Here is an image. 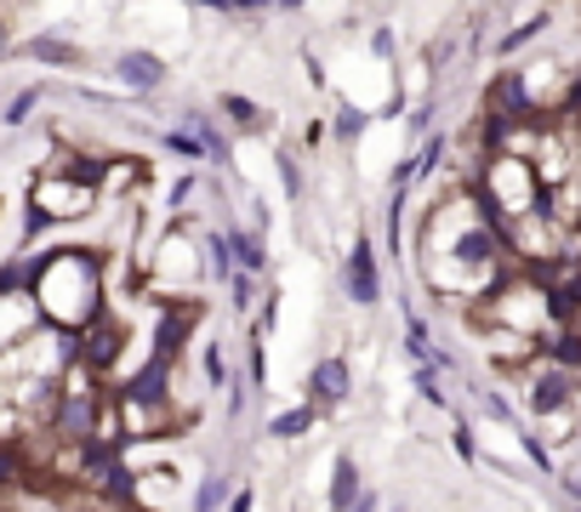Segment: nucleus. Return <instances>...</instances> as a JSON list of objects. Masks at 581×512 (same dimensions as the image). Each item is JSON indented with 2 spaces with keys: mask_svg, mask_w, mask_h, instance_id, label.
Here are the masks:
<instances>
[{
  "mask_svg": "<svg viewBox=\"0 0 581 512\" xmlns=\"http://www.w3.org/2000/svg\"><path fill=\"white\" fill-rule=\"evenodd\" d=\"M29 302L46 330L81 337L109 314V251L104 245H46L29 256Z\"/></svg>",
  "mask_w": 581,
  "mask_h": 512,
  "instance_id": "nucleus-1",
  "label": "nucleus"
},
{
  "mask_svg": "<svg viewBox=\"0 0 581 512\" xmlns=\"http://www.w3.org/2000/svg\"><path fill=\"white\" fill-rule=\"evenodd\" d=\"M468 319L479 330H513V337H530V342H542V348L559 342V302H553V291L542 285L536 273L501 279L485 302L468 307Z\"/></svg>",
  "mask_w": 581,
  "mask_h": 512,
  "instance_id": "nucleus-2",
  "label": "nucleus"
},
{
  "mask_svg": "<svg viewBox=\"0 0 581 512\" xmlns=\"http://www.w3.org/2000/svg\"><path fill=\"white\" fill-rule=\"evenodd\" d=\"M479 205L491 211L496 228H513L524 217H536L547 211V188H542V176L530 160H513V154H491L485 166H479V183H473Z\"/></svg>",
  "mask_w": 581,
  "mask_h": 512,
  "instance_id": "nucleus-3",
  "label": "nucleus"
},
{
  "mask_svg": "<svg viewBox=\"0 0 581 512\" xmlns=\"http://www.w3.org/2000/svg\"><path fill=\"white\" fill-rule=\"evenodd\" d=\"M199 285H206V251L177 222L171 234L155 240V256H143V291L166 302H194Z\"/></svg>",
  "mask_w": 581,
  "mask_h": 512,
  "instance_id": "nucleus-4",
  "label": "nucleus"
},
{
  "mask_svg": "<svg viewBox=\"0 0 581 512\" xmlns=\"http://www.w3.org/2000/svg\"><path fill=\"white\" fill-rule=\"evenodd\" d=\"M29 211H40L46 222H86L104 211V194H97L92 183H81V176H52V171H35L29 176Z\"/></svg>",
  "mask_w": 581,
  "mask_h": 512,
  "instance_id": "nucleus-5",
  "label": "nucleus"
},
{
  "mask_svg": "<svg viewBox=\"0 0 581 512\" xmlns=\"http://www.w3.org/2000/svg\"><path fill=\"white\" fill-rule=\"evenodd\" d=\"M342 296L360 307V314H371V307L383 302V256H376L371 234H353V245L342 256Z\"/></svg>",
  "mask_w": 581,
  "mask_h": 512,
  "instance_id": "nucleus-6",
  "label": "nucleus"
},
{
  "mask_svg": "<svg viewBox=\"0 0 581 512\" xmlns=\"http://www.w3.org/2000/svg\"><path fill=\"white\" fill-rule=\"evenodd\" d=\"M109 74H114V86L125 97H155L171 81V63L160 58V51H148V46H125V51H114Z\"/></svg>",
  "mask_w": 581,
  "mask_h": 512,
  "instance_id": "nucleus-7",
  "label": "nucleus"
},
{
  "mask_svg": "<svg viewBox=\"0 0 581 512\" xmlns=\"http://www.w3.org/2000/svg\"><path fill=\"white\" fill-rule=\"evenodd\" d=\"M302 393H308V404L319 410H342L348 404V393H353V370H348V358L342 353H325V358H314L308 365V376H302Z\"/></svg>",
  "mask_w": 581,
  "mask_h": 512,
  "instance_id": "nucleus-8",
  "label": "nucleus"
},
{
  "mask_svg": "<svg viewBox=\"0 0 581 512\" xmlns=\"http://www.w3.org/2000/svg\"><path fill=\"white\" fill-rule=\"evenodd\" d=\"M35 330H40V314H35L29 291H0V358L17 353Z\"/></svg>",
  "mask_w": 581,
  "mask_h": 512,
  "instance_id": "nucleus-9",
  "label": "nucleus"
},
{
  "mask_svg": "<svg viewBox=\"0 0 581 512\" xmlns=\"http://www.w3.org/2000/svg\"><path fill=\"white\" fill-rule=\"evenodd\" d=\"M12 58H29V63H46V69H86V46L81 40H69V35H29V40H17Z\"/></svg>",
  "mask_w": 581,
  "mask_h": 512,
  "instance_id": "nucleus-10",
  "label": "nucleus"
},
{
  "mask_svg": "<svg viewBox=\"0 0 581 512\" xmlns=\"http://www.w3.org/2000/svg\"><path fill=\"white\" fill-rule=\"evenodd\" d=\"M217 114L229 120L240 137H268V132H274V114L263 109V102L240 97V92H217Z\"/></svg>",
  "mask_w": 581,
  "mask_h": 512,
  "instance_id": "nucleus-11",
  "label": "nucleus"
},
{
  "mask_svg": "<svg viewBox=\"0 0 581 512\" xmlns=\"http://www.w3.org/2000/svg\"><path fill=\"white\" fill-rule=\"evenodd\" d=\"M183 132L206 148V160H222V166H234V143H229V132L217 125V114H206V109H183Z\"/></svg>",
  "mask_w": 581,
  "mask_h": 512,
  "instance_id": "nucleus-12",
  "label": "nucleus"
},
{
  "mask_svg": "<svg viewBox=\"0 0 581 512\" xmlns=\"http://www.w3.org/2000/svg\"><path fill=\"white\" fill-rule=\"evenodd\" d=\"M222 234H229V251H234V273H245V279L268 273V240L263 234H251L245 222H229Z\"/></svg>",
  "mask_w": 581,
  "mask_h": 512,
  "instance_id": "nucleus-13",
  "label": "nucleus"
},
{
  "mask_svg": "<svg viewBox=\"0 0 581 512\" xmlns=\"http://www.w3.org/2000/svg\"><path fill=\"white\" fill-rule=\"evenodd\" d=\"M365 496V478H360V461H353L348 450H337L331 461V490H325V501H331V512H353V501Z\"/></svg>",
  "mask_w": 581,
  "mask_h": 512,
  "instance_id": "nucleus-14",
  "label": "nucleus"
},
{
  "mask_svg": "<svg viewBox=\"0 0 581 512\" xmlns=\"http://www.w3.org/2000/svg\"><path fill=\"white\" fill-rule=\"evenodd\" d=\"M319 427V410L302 399L296 410H280V416H274L268 427H263V439H280V444H291V439H308V432Z\"/></svg>",
  "mask_w": 581,
  "mask_h": 512,
  "instance_id": "nucleus-15",
  "label": "nucleus"
},
{
  "mask_svg": "<svg viewBox=\"0 0 581 512\" xmlns=\"http://www.w3.org/2000/svg\"><path fill=\"white\" fill-rule=\"evenodd\" d=\"M199 251H206V285H222V291H229V279H234V251H229V234H222V228L199 234Z\"/></svg>",
  "mask_w": 581,
  "mask_h": 512,
  "instance_id": "nucleus-16",
  "label": "nucleus"
},
{
  "mask_svg": "<svg viewBox=\"0 0 581 512\" xmlns=\"http://www.w3.org/2000/svg\"><path fill=\"white\" fill-rule=\"evenodd\" d=\"M234 490H240V478L234 473H206L194 484V512H229V501H234Z\"/></svg>",
  "mask_w": 581,
  "mask_h": 512,
  "instance_id": "nucleus-17",
  "label": "nucleus"
},
{
  "mask_svg": "<svg viewBox=\"0 0 581 512\" xmlns=\"http://www.w3.org/2000/svg\"><path fill=\"white\" fill-rule=\"evenodd\" d=\"M274 171H280L286 199L302 205V194H308V176H302V154H296V148H280V154H274Z\"/></svg>",
  "mask_w": 581,
  "mask_h": 512,
  "instance_id": "nucleus-18",
  "label": "nucleus"
},
{
  "mask_svg": "<svg viewBox=\"0 0 581 512\" xmlns=\"http://www.w3.org/2000/svg\"><path fill=\"white\" fill-rule=\"evenodd\" d=\"M365 125H371V114L360 109V102H337V114H331V137L348 148V143H360L365 137Z\"/></svg>",
  "mask_w": 581,
  "mask_h": 512,
  "instance_id": "nucleus-19",
  "label": "nucleus"
},
{
  "mask_svg": "<svg viewBox=\"0 0 581 512\" xmlns=\"http://www.w3.org/2000/svg\"><path fill=\"white\" fill-rule=\"evenodd\" d=\"M547 23H553V12H536V17L513 23V29L496 40V51H501V58H508V51H519V46H530V40H542V35H547Z\"/></svg>",
  "mask_w": 581,
  "mask_h": 512,
  "instance_id": "nucleus-20",
  "label": "nucleus"
},
{
  "mask_svg": "<svg viewBox=\"0 0 581 512\" xmlns=\"http://www.w3.org/2000/svg\"><path fill=\"white\" fill-rule=\"evenodd\" d=\"M199 370H206V388H211V393H229L234 370H229V358H222V342H206V348H199Z\"/></svg>",
  "mask_w": 581,
  "mask_h": 512,
  "instance_id": "nucleus-21",
  "label": "nucleus"
},
{
  "mask_svg": "<svg viewBox=\"0 0 581 512\" xmlns=\"http://www.w3.org/2000/svg\"><path fill=\"white\" fill-rule=\"evenodd\" d=\"M40 97H46V86H23L7 109H0V125H7V132H17V125H29V114L40 109Z\"/></svg>",
  "mask_w": 581,
  "mask_h": 512,
  "instance_id": "nucleus-22",
  "label": "nucleus"
},
{
  "mask_svg": "<svg viewBox=\"0 0 581 512\" xmlns=\"http://www.w3.org/2000/svg\"><path fill=\"white\" fill-rule=\"evenodd\" d=\"M479 416H485V422H496V427H519V404H513L508 393L485 388V393H479Z\"/></svg>",
  "mask_w": 581,
  "mask_h": 512,
  "instance_id": "nucleus-23",
  "label": "nucleus"
},
{
  "mask_svg": "<svg viewBox=\"0 0 581 512\" xmlns=\"http://www.w3.org/2000/svg\"><path fill=\"white\" fill-rule=\"evenodd\" d=\"M365 46H371V58H383V63H399V29H394V23H371Z\"/></svg>",
  "mask_w": 581,
  "mask_h": 512,
  "instance_id": "nucleus-24",
  "label": "nucleus"
},
{
  "mask_svg": "<svg viewBox=\"0 0 581 512\" xmlns=\"http://www.w3.org/2000/svg\"><path fill=\"white\" fill-rule=\"evenodd\" d=\"M160 148L177 154V160H206V148H199V143L183 132V125H166V132H160Z\"/></svg>",
  "mask_w": 581,
  "mask_h": 512,
  "instance_id": "nucleus-25",
  "label": "nucleus"
},
{
  "mask_svg": "<svg viewBox=\"0 0 581 512\" xmlns=\"http://www.w3.org/2000/svg\"><path fill=\"white\" fill-rule=\"evenodd\" d=\"M229 296H234L229 307H234V314H240V319H257V279H245V273H234V279H229Z\"/></svg>",
  "mask_w": 581,
  "mask_h": 512,
  "instance_id": "nucleus-26",
  "label": "nucleus"
},
{
  "mask_svg": "<svg viewBox=\"0 0 581 512\" xmlns=\"http://www.w3.org/2000/svg\"><path fill=\"white\" fill-rule=\"evenodd\" d=\"M439 160H445V137H427V143H422V154H416V176H434V171H439Z\"/></svg>",
  "mask_w": 581,
  "mask_h": 512,
  "instance_id": "nucleus-27",
  "label": "nucleus"
},
{
  "mask_svg": "<svg viewBox=\"0 0 581 512\" xmlns=\"http://www.w3.org/2000/svg\"><path fill=\"white\" fill-rule=\"evenodd\" d=\"M450 450H457V455L468 461V467H473V461H479V444H473V427H462V422H457V427H450Z\"/></svg>",
  "mask_w": 581,
  "mask_h": 512,
  "instance_id": "nucleus-28",
  "label": "nucleus"
},
{
  "mask_svg": "<svg viewBox=\"0 0 581 512\" xmlns=\"http://www.w3.org/2000/svg\"><path fill=\"white\" fill-rule=\"evenodd\" d=\"M17 51V35H12V12H0V63Z\"/></svg>",
  "mask_w": 581,
  "mask_h": 512,
  "instance_id": "nucleus-29",
  "label": "nucleus"
},
{
  "mask_svg": "<svg viewBox=\"0 0 581 512\" xmlns=\"http://www.w3.org/2000/svg\"><path fill=\"white\" fill-rule=\"evenodd\" d=\"M251 507H257V490H251V484H240L234 501H229V512H251Z\"/></svg>",
  "mask_w": 581,
  "mask_h": 512,
  "instance_id": "nucleus-30",
  "label": "nucleus"
},
{
  "mask_svg": "<svg viewBox=\"0 0 581 512\" xmlns=\"http://www.w3.org/2000/svg\"><path fill=\"white\" fill-rule=\"evenodd\" d=\"M434 125V102H422V109H411V132H427Z\"/></svg>",
  "mask_w": 581,
  "mask_h": 512,
  "instance_id": "nucleus-31",
  "label": "nucleus"
},
{
  "mask_svg": "<svg viewBox=\"0 0 581 512\" xmlns=\"http://www.w3.org/2000/svg\"><path fill=\"white\" fill-rule=\"evenodd\" d=\"M319 143H325V125L308 120V125H302V148H319Z\"/></svg>",
  "mask_w": 581,
  "mask_h": 512,
  "instance_id": "nucleus-32",
  "label": "nucleus"
},
{
  "mask_svg": "<svg viewBox=\"0 0 581 512\" xmlns=\"http://www.w3.org/2000/svg\"><path fill=\"white\" fill-rule=\"evenodd\" d=\"M559 484H565V496L581 507V473H559Z\"/></svg>",
  "mask_w": 581,
  "mask_h": 512,
  "instance_id": "nucleus-33",
  "label": "nucleus"
},
{
  "mask_svg": "<svg viewBox=\"0 0 581 512\" xmlns=\"http://www.w3.org/2000/svg\"><path fill=\"white\" fill-rule=\"evenodd\" d=\"M353 512H383V501H376V490H371V484H365V496L353 501Z\"/></svg>",
  "mask_w": 581,
  "mask_h": 512,
  "instance_id": "nucleus-34",
  "label": "nucleus"
},
{
  "mask_svg": "<svg viewBox=\"0 0 581 512\" xmlns=\"http://www.w3.org/2000/svg\"><path fill=\"white\" fill-rule=\"evenodd\" d=\"M399 512H406V507H399Z\"/></svg>",
  "mask_w": 581,
  "mask_h": 512,
  "instance_id": "nucleus-35",
  "label": "nucleus"
}]
</instances>
